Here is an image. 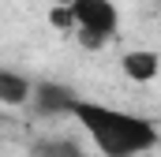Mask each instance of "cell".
I'll return each mask as SVG.
<instances>
[{
  "label": "cell",
  "instance_id": "6da1fadb",
  "mask_svg": "<svg viewBox=\"0 0 161 157\" xmlns=\"http://www.w3.org/2000/svg\"><path fill=\"white\" fill-rule=\"evenodd\" d=\"M71 116L82 123V131L94 138V146L105 157H139L158 146V127L142 116H131L97 101H82V97L71 105Z\"/></svg>",
  "mask_w": 161,
  "mask_h": 157
},
{
  "label": "cell",
  "instance_id": "7a4b0ae2",
  "mask_svg": "<svg viewBox=\"0 0 161 157\" xmlns=\"http://www.w3.org/2000/svg\"><path fill=\"white\" fill-rule=\"evenodd\" d=\"M68 8L75 15V34H79L82 49H101L120 26V11L113 0H75Z\"/></svg>",
  "mask_w": 161,
  "mask_h": 157
},
{
  "label": "cell",
  "instance_id": "3957f363",
  "mask_svg": "<svg viewBox=\"0 0 161 157\" xmlns=\"http://www.w3.org/2000/svg\"><path fill=\"white\" fill-rule=\"evenodd\" d=\"M75 101H79L75 90H68V86H60V82H38V86H34V112H41V116L71 112Z\"/></svg>",
  "mask_w": 161,
  "mask_h": 157
},
{
  "label": "cell",
  "instance_id": "277c9868",
  "mask_svg": "<svg viewBox=\"0 0 161 157\" xmlns=\"http://www.w3.org/2000/svg\"><path fill=\"white\" fill-rule=\"evenodd\" d=\"M120 68H124V75L131 78V82H154L158 78V68H161V56L154 49H131L120 60Z\"/></svg>",
  "mask_w": 161,
  "mask_h": 157
},
{
  "label": "cell",
  "instance_id": "5b68a950",
  "mask_svg": "<svg viewBox=\"0 0 161 157\" xmlns=\"http://www.w3.org/2000/svg\"><path fill=\"white\" fill-rule=\"evenodd\" d=\"M34 97V86H30V78L19 75V71H4L0 68V105H26Z\"/></svg>",
  "mask_w": 161,
  "mask_h": 157
},
{
  "label": "cell",
  "instance_id": "8992f818",
  "mask_svg": "<svg viewBox=\"0 0 161 157\" xmlns=\"http://www.w3.org/2000/svg\"><path fill=\"white\" fill-rule=\"evenodd\" d=\"M34 157H82V150L71 138H45L34 146Z\"/></svg>",
  "mask_w": 161,
  "mask_h": 157
},
{
  "label": "cell",
  "instance_id": "52a82bcc",
  "mask_svg": "<svg viewBox=\"0 0 161 157\" xmlns=\"http://www.w3.org/2000/svg\"><path fill=\"white\" fill-rule=\"evenodd\" d=\"M49 23H53L56 30H75V15H71L68 4H56V8L49 11Z\"/></svg>",
  "mask_w": 161,
  "mask_h": 157
},
{
  "label": "cell",
  "instance_id": "ba28073f",
  "mask_svg": "<svg viewBox=\"0 0 161 157\" xmlns=\"http://www.w3.org/2000/svg\"><path fill=\"white\" fill-rule=\"evenodd\" d=\"M60 4H75V0H60Z\"/></svg>",
  "mask_w": 161,
  "mask_h": 157
}]
</instances>
